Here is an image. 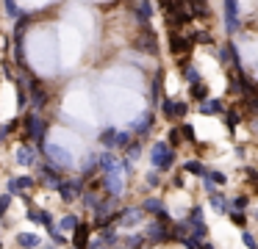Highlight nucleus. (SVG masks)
Masks as SVG:
<instances>
[{"mask_svg":"<svg viewBox=\"0 0 258 249\" xmlns=\"http://www.w3.org/2000/svg\"><path fill=\"white\" fill-rule=\"evenodd\" d=\"M147 158H150V166H153V169L164 172V169H169V166H172V160H175V147L158 141V144H153V147H150Z\"/></svg>","mask_w":258,"mask_h":249,"instance_id":"nucleus-1","label":"nucleus"},{"mask_svg":"<svg viewBox=\"0 0 258 249\" xmlns=\"http://www.w3.org/2000/svg\"><path fill=\"white\" fill-rule=\"evenodd\" d=\"M186 111H189V103H186V100H169V97L164 100V116H167V119L178 122L186 116Z\"/></svg>","mask_w":258,"mask_h":249,"instance_id":"nucleus-2","label":"nucleus"},{"mask_svg":"<svg viewBox=\"0 0 258 249\" xmlns=\"http://www.w3.org/2000/svg\"><path fill=\"white\" fill-rule=\"evenodd\" d=\"M239 0H225V28H228V33H236V28H239Z\"/></svg>","mask_w":258,"mask_h":249,"instance_id":"nucleus-3","label":"nucleus"},{"mask_svg":"<svg viewBox=\"0 0 258 249\" xmlns=\"http://www.w3.org/2000/svg\"><path fill=\"white\" fill-rule=\"evenodd\" d=\"M200 114H206V116H222V114H228V105H225L219 97H208L206 103H200Z\"/></svg>","mask_w":258,"mask_h":249,"instance_id":"nucleus-4","label":"nucleus"},{"mask_svg":"<svg viewBox=\"0 0 258 249\" xmlns=\"http://www.w3.org/2000/svg\"><path fill=\"white\" fill-rule=\"evenodd\" d=\"M17 163L20 166H34L36 163V147H28V144L17 147Z\"/></svg>","mask_w":258,"mask_h":249,"instance_id":"nucleus-5","label":"nucleus"},{"mask_svg":"<svg viewBox=\"0 0 258 249\" xmlns=\"http://www.w3.org/2000/svg\"><path fill=\"white\" fill-rule=\"evenodd\" d=\"M73 246L75 249H86V243H89V224H78V230L73 232Z\"/></svg>","mask_w":258,"mask_h":249,"instance_id":"nucleus-6","label":"nucleus"},{"mask_svg":"<svg viewBox=\"0 0 258 249\" xmlns=\"http://www.w3.org/2000/svg\"><path fill=\"white\" fill-rule=\"evenodd\" d=\"M14 241H17L23 249H36L39 246V235H34V232H17Z\"/></svg>","mask_w":258,"mask_h":249,"instance_id":"nucleus-7","label":"nucleus"},{"mask_svg":"<svg viewBox=\"0 0 258 249\" xmlns=\"http://www.w3.org/2000/svg\"><path fill=\"white\" fill-rule=\"evenodd\" d=\"M136 11H139V22H150L153 20V3L150 0H139V3H136Z\"/></svg>","mask_w":258,"mask_h":249,"instance_id":"nucleus-8","label":"nucleus"},{"mask_svg":"<svg viewBox=\"0 0 258 249\" xmlns=\"http://www.w3.org/2000/svg\"><path fill=\"white\" fill-rule=\"evenodd\" d=\"M150 122H153L150 111H145V114H142L139 119H136L134 125H131V130H134V133H139V136H142V133H145V130H150Z\"/></svg>","mask_w":258,"mask_h":249,"instance_id":"nucleus-9","label":"nucleus"},{"mask_svg":"<svg viewBox=\"0 0 258 249\" xmlns=\"http://www.w3.org/2000/svg\"><path fill=\"white\" fill-rule=\"evenodd\" d=\"M183 172H186V175H195V177H206V175H208L206 166H203L200 160H186V163H183Z\"/></svg>","mask_w":258,"mask_h":249,"instance_id":"nucleus-10","label":"nucleus"},{"mask_svg":"<svg viewBox=\"0 0 258 249\" xmlns=\"http://www.w3.org/2000/svg\"><path fill=\"white\" fill-rule=\"evenodd\" d=\"M241 241H244V246H247V249H258V241L252 238V232H250V230L241 232Z\"/></svg>","mask_w":258,"mask_h":249,"instance_id":"nucleus-11","label":"nucleus"},{"mask_svg":"<svg viewBox=\"0 0 258 249\" xmlns=\"http://www.w3.org/2000/svg\"><path fill=\"white\" fill-rule=\"evenodd\" d=\"M47 249H56V246H47Z\"/></svg>","mask_w":258,"mask_h":249,"instance_id":"nucleus-12","label":"nucleus"}]
</instances>
